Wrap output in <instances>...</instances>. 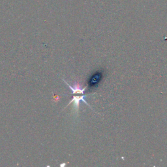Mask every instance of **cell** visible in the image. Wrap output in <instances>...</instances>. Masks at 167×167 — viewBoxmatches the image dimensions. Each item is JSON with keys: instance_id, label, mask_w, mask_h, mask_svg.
Instances as JSON below:
<instances>
[{"instance_id": "3", "label": "cell", "mask_w": 167, "mask_h": 167, "mask_svg": "<svg viewBox=\"0 0 167 167\" xmlns=\"http://www.w3.org/2000/svg\"><path fill=\"white\" fill-rule=\"evenodd\" d=\"M101 73H96L94 75L91 77L90 80V84L91 86H95L97 83H99V82L101 80Z\"/></svg>"}, {"instance_id": "1", "label": "cell", "mask_w": 167, "mask_h": 167, "mask_svg": "<svg viewBox=\"0 0 167 167\" xmlns=\"http://www.w3.org/2000/svg\"><path fill=\"white\" fill-rule=\"evenodd\" d=\"M87 96H88V95H80V96H74L73 98V99L69 102V104H68V105H69L71 103H73V104H73V107H74V110H75V112H77V113H78V110H79L80 101H84V103L88 105V106H89L91 108V107L90 106L89 104L88 103V102L84 99L85 97H86Z\"/></svg>"}, {"instance_id": "2", "label": "cell", "mask_w": 167, "mask_h": 167, "mask_svg": "<svg viewBox=\"0 0 167 167\" xmlns=\"http://www.w3.org/2000/svg\"><path fill=\"white\" fill-rule=\"evenodd\" d=\"M65 82V84L67 85L68 86H69L70 88V89L72 90L73 91V93L74 94H77V93H80V94H84V91L86 90V87H84V88H82L80 87V85H78L77 84H75L74 85V86H71V85H69V84H68L67 82H65Z\"/></svg>"}]
</instances>
